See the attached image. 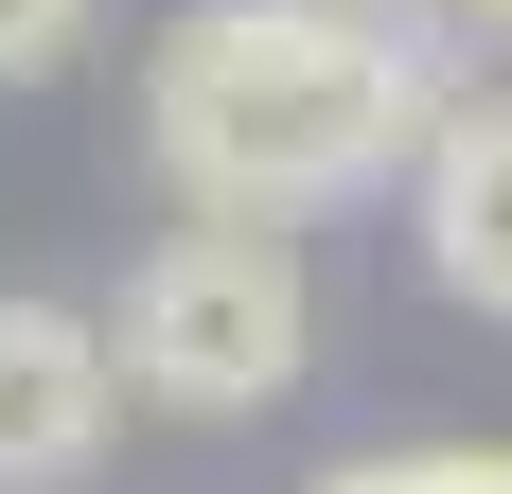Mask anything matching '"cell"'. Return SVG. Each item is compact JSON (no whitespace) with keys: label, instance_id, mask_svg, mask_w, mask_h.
<instances>
[{"label":"cell","instance_id":"6da1fadb","mask_svg":"<svg viewBox=\"0 0 512 494\" xmlns=\"http://www.w3.org/2000/svg\"><path fill=\"white\" fill-rule=\"evenodd\" d=\"M442 124V71H424L407 18L371 0H195L142 71V142L195 212H336V195H389Z\"/></svg>","mask_w":512,"mask_h":494},{"label":"cell","instance_id":"7a4b0ae2","mask_svg":"<svg viewBox=\"0 0 512 494\" xmlns=\"http://www.w3.org/2000/svg\"><path fill=\"white\" fill-rule=\"evenodd\" d=\"M301 353H318V283H301V247L248 230V212H195L177 247H142L124 318H106V371L142 406H177V424H265L301 389Z\"/></svg>","mask_w":512,"mask_h":494},{"label":"cell","instance_id":"3957f363","mask_svg":"<svg viewBox=\"0 0 512 494\" xmlns=\"http://www.w3.org/2000/svg\"><path fill=\"white\" fill-rule=\"evenodd\" d=\"M124 424V371H106V318L71 300H0V494H71Z\"/></svg>","mask_w":512,"mask_h":494},{"label":"cell","instance_id":"277c9868","mask_svg":"<svg viewBox=\"0 0 512 494\" xmlns=\"http://www.w3.org/2000/svg\"><path fill=\"white\" fill-rule=\"evenodd\" d=\"M424 265H442V300L512 318V106H442L424 124Z\"/></svg>","mask_w":512,"mask_h":494},{"label":"cell","instance_id":"5b68a950","mask_svg":"<svg viewBox=\"0 0 512 494\" xmlns=\"http://www.w3.org/2000/svg\"><path fill=\"white\" fill-rule=\"evenodd\" d=\"M71 36H89V0H0V89H36Z\"/></svg>","mask_w":512,"mask_h":494},{"label":"cell","instance_id":"8992f818","mask_svg":"<svg viewBox=\"0 0 512 494\" xmlns=\"http://www.w3.org/2000/svg\"><path fill=\"white\" fill-rule=\"evenodd\" d=\"M336 494H512V459H371V477H336Z\"/></svg>","mask_w":512,"mask_h":494},{"label":"cell","instance_id":"52a82bcc","mask_svg":"<svg viewBox=\"0 0 512 494\" xmlns=\"http://www.w3.org/2000/svg\"><path fill=\"white\" fill-rule=\"evenodd\" d=\"M442 18H460V36H512V0H442Z\"/></svg>","mask_w":512,"mask_h":494}]
</instances>
